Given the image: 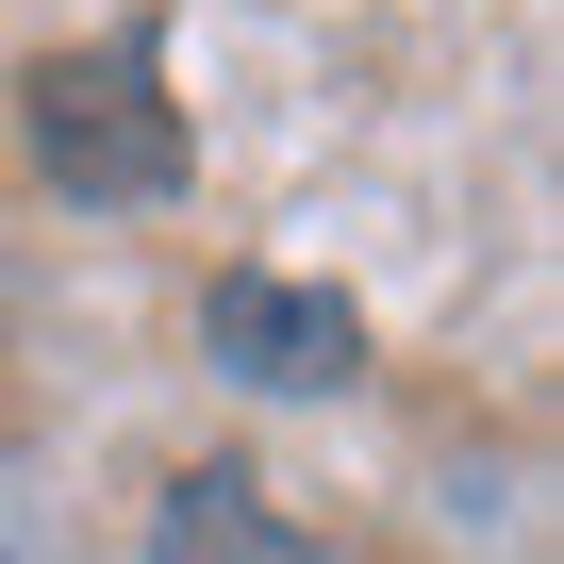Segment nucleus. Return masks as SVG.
Returning <instances> with one entry per match:
<instances>
[{"mask_svg":"<svg viewBox=\"0 0 564 564\" xmlns=\"http://www.w3.org/2000/svg\"><path fill=\"white\" fill-rule=\"evenodd\" d=\"M18 117H34V166L67 199H100V216H133V199L183 183V100H166L150 51H34Z\"/></svg>","mask_w":564,"mask_h":564,"instance_id":"1","label":"nucleus"},{"mask_svg":"<svg viewBox=\"0 0 564 564\" xmlns=\"http://www.w3.org/2000/svg\"><path fill=\"white\" fill-rule=\"evenodd\" d=\"M216 366H249V382H349L366 366V316L333 300V282H265V265H232L216 282Z\"/></svg>","mask_w":564,"mask_h":564,"instance_id":"2","label":"nucleus"},{"mask_svg":"<svg viewBox=\"0 0 564 564\" xmlns=\"http://www.w3.org/2000/svg\"><path fill=\"white\" fill-rule=\"evenodd\" d=\"M150 564H316V531H282L249 465H183L150 514Z\"/></svg>","mask_w":564,"mask_h":564,"instance_id":"3","label":"nucleus"}]
</instances>
